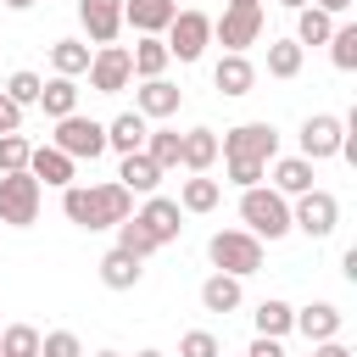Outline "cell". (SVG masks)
Here are the masks:
<instances>
[{
	"label": "cell",
	"instance_id": "6da1fadb",
	"mask_svg": "<svg viewBox=\"0 0 357 357\" xmlns=\"http://www.w3.org/2000/svg\"><path fill=\"white\" fill-rule=\"evenodd\" d=\"M61 218L78 223V229H117L123 218H134V195L117 184V178H100V184H67L61 190Z\"/></svg>",
	"mask_w": 357,
	"mask_h": 357
},
{
	"label": "cell",
	"instance_id": "7a4b0ae2",
	"mask_svg": "<svg viewBox=\"0 0 357 357\" xmlns=\"http://www.w3.org/2000/svg\"><path fill=\"white\" fill-rule=\"evenodd\" d=\"M240 223H245V234L273 245V240L290 234V201L268 184H251V190H240Z\"/></svg>",
	"mask_w": 357,
	"mask_h": 357
},
{
	"label": "cell",
	"instance_id": "3957f363",
	"mask_svg": "<svg viewBox=\"0 0 357 357\" xmlns=\"http://www.w3.org/2000/svg\"><path fill=\"white\" fill-rule=\"evenodd\" d=\"M206 262L212 273H229V279H251L262 268V240L245 234V229H218L206 240Z\"/></svg>",
	"mask_w": 357,
	"mask_h": 357
},
{
	"label": "cell",
	"instance_id": "277c9868",
	"mask_svg": "<svg viewBox=\"0 0 357 357\" xmlns=\"http://www.w3.org/2000/svg\"><path fill=\"white\" fill-rule=\"evenodd\" d=\"M162 45H167V56L173 61H201L206 56V45H212V17L201 11V6H184L173 22H167V33H162Z\"/></svg>",
	"mask_w": 357,
	"mask_h": 357
},
{
	"label": "cell",
	"instance_id": "5b68a950",
	"mask_svg": "<svg viewBox=\"0 0 357 357\" xmlns=\"http://www.w3.org/2000/svg\"><path fill=\"white\" fill-rule=\"evenodd\" d=\"M39 201H45V190L33 173H0V223L6 229H33Z\"/></svg>",
	"mask_w": 357,
	"mask_h": 357
},
{
	"label": "cell",
	"instance_id": "8992f818",
	"mask_svg": "<svg viewBox=\"0 0 357 357\" xmlns=\"http://www.w3.org/2000/svg\"><path fill=\"white\" fill-rule=\"evenodd\" d=\"M218 156L223 162H273L279 156V128L273 123H234L218 139Z\"/></svg>",
	"mask_w": 357,
	"mask_h": 357
},
{
	"label": "cell",
	"instance_id": "52a82bcc",
	"mask_svg": "<svg viewBox=\"0 0 357 357\" xmlns=\"http://www.w3.org/2000/svg\"><path fill=\"white\" fill-rule=\"evenodd\" d=\"M262 22H268L262 6H223V17H212V39H218L229 56H245V50L262 39Z\"/></svg>",
	"mask_w": 357,
	"mask_h": 357
},
{
	"label": "cell",
	"instance_id": "ba28073f",
	"mask_svg": "<svg viewBox=\"0 0 357 357\" xmlns=\"http://www.w3.org/2000/svg\"><path fill=\"white\" fill-rule=\"evenodd\" d=\"M50 145H56L61 156H73V162H95V156H106V123H95V117H84V112H73V117H61V123H56Z\"/></svg>",
	"mask_w": 357,
	"mask_h": 357
},
{
	"label": "cell",
	"instance_id": "9c48e42d",
	"mask_svg": "<svg viewBox=\"0 0 357 357\" xmlns=\"http://www.w3.org/2000/svg\"><path fill=\"white\" fill-rule=\"evenodd\" d=\"M290 229L307 234V240H329V234L340 229V201H335L329 190H307V195H296V201H290Z\"/></svg>",
	"mask_w": 357,
	"mask_h": 357
},
{
	"label": "cell",
	"instance_id": "30bf717a",
	"mask_svg": "<svg viewBox=\"0 0 357 357\" xmlns=\"http://www.w3.org/2000/svg\"><path fill=\"white\" fill-rule=\"evenodd\" d=\"M340 134H346V117H335V112H312V117H301L296 156H307V162L318 167V162L340 156Z\"/></svg>",
	"mask_w": 357,
	"mask_h": 357
},
{
	"label": "cell",
	"instance_id": "8fae6325",
	"mask_svg": "<svg viewBox=\"0 0 357 357\" xmlns=\"http://www.w3.org/2000/svg\"><path fill=\"white\" fill-rule=\"evenodd\" d=\"M89 89L95 95H123L128 84H134V61H128V45H100L95 56H89Z\"/></svg>",
	"mask_w": 357,
	"mask_h": 357
},
{
	"label": "cell",
	"instance_id": "7c38bea8",
	"mask_svg": "<svg viewBox=\"0 0 357 357\" xmlns=\"http://www.w3.org/2000/svg\"><path fill=\"white\" fill-rule=\"evenodd\" d=\"M178 106H184V89H178L173 78H145V84L134 89V112H139L145 123H167V117H178Z\"/></svg>",
	"mask_w": 357,
	"mask_h": 357
},
{
	"label": "cell",
	"instance_id": "4fadbf2b",
	"mask_svg": "<svg viewBox=\"0 0 357 357\" xmlns=\"http://www.w3.org/2000/svg\"><path fill=\"white\" fill-rule=\"evenodd\" d=\"M134 218L145 223V234H151L156 245H173V240L184 234V212H178V201H173V195H162V190H156V195H145V206H139Z\"/></svg>",
	"mask_w": 357,
	"mask_h": 357
},
{
	"label": "cell",
	"instance_id": "5bb4252c",
	"mask_svg": "<svg viewBox=\"0 0 357 357\" xmlns=\"http://www.w3.org/2000/svg\"><path fill=\"white\" fill-rule=\"evenodd\" d=\"M78 28L89 33V45H117L123 33V0H78Z\"/></svg>",
	"mask_w": 357,
	"mask_h": 357
},
{
	"label": "cell",
	"instance_id": "9a60e30c",
	"mask_svg": "<svg viewBox=\"0 0 357 357\" xmlns=\"http://www.w3.org/2000/svg\"><path fill=\"white\" fill-rule=\"evenodd\" d=\"M340 324H346V312H340L335 301H307V307H296V335H301L307 346L340 340Z\"/></svg>",
	"mask_w": 357,
	"mask_h": 357
},
{
	"label": "cell",
	"instance_id": "2e32d148",
	"mask_svg": "<svg viewBox=\"0 0 357 357\" xmlns=\"http://www.w3.org/2000/svg\"><path fill=\"white\" fill-rule=\"evenodd\" d=\"M173 17H178V0H123V28H134L139 39H162Z\"/></svg>",
	"mask_w": 357,
	"mask_h": 357
},
{
	"label": "cell",
	"instance_id": "e0dca14e",
	"mask_svg": "<svg viewBox=\"0 0 357 357\" xmlns=\"http://www.w3.org/2000/svg\"><path fill=\"white\" fill-rule=\"evenodd\" d=\"M28 173L39 178V190L50 184V190H67V184H78V162L73 156H61L56 145H33V156H28Z\"/></svg>",
	"mask_w": 357,
	"mask_h": 357
},
{
	"label": "cell",
	"instance_id": "ac0fdd59",
	"mask_svg": "<svg viewBox=\"0 0 357 357\" xmlns=\"http://www.w3.org/2000/svg\"><path fill=\"white\" fill-rule=\"evenodd\" d=\"M268 190H279L284 201L318 190V184H312V162H307V156H273V162H268Z\"/></svg>",
	"mask_w": 357,
	"mask_h": 357
},
{
	"label": "cell",
	"instance_id": "d6986e66",
	"mask_svg": "<svg viewBox=\"0 0 357 357\" xmlns=\"http://www.w3.org/2000/svg\"><path fill=\"white\" fill-rule=\"evenodd\" d=\"M212 84H218V95H229V100H240V95H251L257 89V67H251V56H218V67H212Z\"/></svg>",
	"mask_w": 357,
	"mask_h": 357
},
{
	"label": "cell",
	"instance_id": "ffe728a7",
	"mask_svg": "<svg viewBox=\"0 0 357 357\" xmlns=\"http://www.w3.org/2000/svg\"><path fill=\"white\" fill-rule=\"evenodd\" d=\"M145 134H151V123H145L139 112H117V117L106 123V151L134 156V151H145Z\"/></svg>",
	"mask_w": 357,
	"mask_h": 357
},
{
	"label": "cell",
	"instance_id": "44dd1931",
	"mask_svg": "<svg viewBox=\"0 0 357 357\" xmlns=\"http://www.w3.org/2000/svg\"><path fill=\"white\" fill-rule=\"evenodd\" d=\"M218 162V134L212 128H184V139H178V167L184 173H206Z\"/></svg>",
	"mask_w": 357,
	"mask_h": 357
},
{
	"label": "cell",
	"instance_id": "7402d4cb",
	"mask_svg": "<svg viewBox=\"0 0 357 357\" xmlns=\"http://www.w3.org/2000/svg\"><path fill=\"white\" fill-rule=\"evenodd\" d=\"M117 184H123L128 195H156V184H162V167H156L145 151H134V156H123V162H117Z\"/></svg>",
	"mask_w": 357,
	"mask_h": 357
},
{
	"label": "cell",
	"instance_id": "603a6c76",
	"mask_svg": "<svg viewBox=\"0 0 357 357\" xmlns=\"http://www.w3.org/2000/svg\"><path fill=\"white\" fill-rule=\"evenodd\" d=\"M218 201H223V184L218 178H206V173H190L184 184H178V212H218Z\"/></svg>",
	"mask_w": 357,
	"mask_h": 357
},
{
	"label": "cell",
	"instance_id": "cb8c5ba5",
	"mask_svg": "<svg viewBox=\"0 0 357 357\" xmlns=\"http://www.w3.org/2000/svg\"><path fill=\"white\" fill-rule=\"evenodd\" d=\"M95 268H100V284H106V290H134V284L145 279V262H134V257H128V251H117V245H112Z\"/></svg>",
	"mask_w": 357,
	"mask_h": 357
},
{
	"label": "cell",
	"instance_id": "d4e9b609",
	"mask_svg": "<svg viewBox=\"0 0 357 357\" xmlns=\"http://www.w3.org/2000/svg\"><path fill=\"white\" fill-rule=\"evenodd\" d=\"M251 324H257V335L284 340V335L296 329V307H290V301H279V296H262V301H257V312H251Z\"/></svg>",
	"mask_w": 357,
	"mask_h": 357
},
{
	"label": "cell",
	"instance_id": "484cf974",
	"mask_svg": "<svg viewBox=\"0 0 357 357\" xmlns=\"http://www.w3.org/2000/svg\"><path fill=\"white\" fill-rule=\"evenodd\" d=\"M89 56L95 50L84 39H56L50 45V78H84L89 73Z\"/></svg>",
	"mask_w": 357,
	"mask_h": 357
},
{
	"label": "cell",
	"instance_id": "4316f807",
	"mask_svg": "<svg viewBox=\"0 0 357 357\" xmlns=\"http://www.w3.org/2000/svg\"><path fill=\"white\" fill-rule=\"evenodd\" d=\"M39 112H45L50 123L73 117V112H78V78H45V89H39Z\"/></svg>",
	"mask_w": 357,
	"mask_h": 357
},
{
	"label": "cell",
	"instance_id": "83f0119b",
	"mask_svg": "<svg viewBox=\"0 0 357 357\" xmlns=\"http://www.w3.org/2000/svg\"><path fill=\"white\" fill-rule=\"evenodd\" d=\"M240 301H245L240 279H229V273H206L201 279V307L206 312H240Z\"/></svg>",
	"mask_w": 357,
	"mask_h": 357
},
{
	"label": "cell",
	"instance_id": "f1b7e54d",
	"mask_svg": "<svg viewBox=\"0 0 357 357\" xmlns=\"http://www.w3.org/2000/svg\"><path fill=\"white\" fill-rule=\"evenodd\" d=\"M128 61H134V78L145 84V78H167V45L162 39H134V50H128Z\"/></svg>",
	"mask_w": 357,
	"mask_h": 357
},
{
	"label": "cell",
	"instance_id": "f546056e",
	"mask_svg": "<svg viewBox=\"0 0 357 357\" xmlns=\"http://www.w3.org/2000/svg\"><path fill=\"white\" fill-rule=\"evenodd\" d=\"M329 33H335V17L329 11H318V6H301L296 11V45L307 50V45H329Z\"/></svg>",
	"mask_w": 357,
	"mask_h": 357
},
{
	"label": "cell",
	"instance_id": "4dcf8cb0",
	"mask_svg": "<svg viewBox=\"0 0 357 357\" xmlns=\"http://www.w3.org/2000/svg\"><path fill=\"white\" fill-rule=\"evenodd\" d=\"M307 61V50L296 39H268V78H296Z\"/></svg>",
	"mask_w": 357,
	"mask_h": 357
},
{
	"label": "cell",
	"instance_id": "1f68e13d",
	"mask_svg": "<svg viewBox=\"0 0 357 357\" xmlns=\"http://www.w3.org/2000/svg\"><path fill=\"white\" fill-rule=\"evenodd\" d=\"M39 89H45V78H39L33 67H17V73L0 84V95H6L11 106H22V112H28V106H39Z\"/></svg>",
	"mask_w": 357,
	"mask_h": 357
},
{
	"label": "cell",
	"instance_id": "d6a6232c",
	"mask_svg": "<svg viewBox=\"0 0 357 357\" xmlns=\"http://www.w3.org/2000/svg\"><path fill=\"white\" fill-rule=\"evenodd\" d=\"M178 139H184L178 128H151V134H145V156H151L162 173H173V167H178Z\"/></svg>",
	"mask_w": 357,
	"mask_h": 357
},
{
	"label": "cell",
	"instance_id": "836d02e7",
	"mask_svg": "<svg viewBox=\"0 0 357 357\" xmlns=\"http://www.w3.org/2000/svg\"><path fill=\"white\" fill-rule=\"evenodd\" d=\"M117 251H128L134 262H145V257H156L162 245L145 234V223H139V218H123V223H117Z\"/></svg>",
	"mask_w": 357,
	"mask_h": 357
},
{
	"label": "cell",
	"instance_id": "e575fe53",
	"mask_svg": "<svg viewBox=\"0 0 357 357\" xmlns=\"http://www.w3.org/2000/svg\"><path fill=\"white\" fill-rule=\"evenodd\" d=\"M329 61H335L340 73H357V22H335V33H329Z\"/></svg>",
	"mask_w": 357,
	"mask_h": 357
},
{
	"label": "cell",
	"instance_id": "d590c367",
	"mask_svg": "<svg viewBox=\"0 0 357 357\" xmlns=\"http://www.w3.org/2000/svg\"><path fill=\"white\" fill-rule=\"evenodd\" d=\"M0 357H39V329L33 324H6L0 329Z\"/></svg>",
	"mask_w": 357,
	"mask_h": 357
},
{
	"label": "cell",
	"instance_id": "8d00e7d4",
	"mask_svg": "<svg viewBox=\"0 0 357 357\" xmlns=\"http://www.w3.org/2000/svg\"><path fill=\"white\" fill-rule=\"evenodd\" d=\"M33 139L28 134H0V173H28Z\"/></svg>",
	"mask_w": 357,
	"mask_h": 357
},
{
	"label": "cell",
	"instance_id": "74e56055",
	"mask_svg": "<svg viewBox=\"0 0 357 357\" xmlns=\"http://www.w3.org/2000/svg\"><path fill=\"white\" fill-rule=\"evenodd\" d=\"M39 357H84V340L73 329H45L39 335Z\"/></svg>",
	"mask_w": 357,
	"mask_h": 357
},
{
	"label": "cell",
	"instance_id": "f35d334b",
	"mask_svg": "<svg viewBox=\"0 0 357 357\" xmlns=\"http://www.w3.org/2000/svg\"><path fill=\"white\" fill-rule=\"evenodd\" d=\"M223 178L234 190H251V184H268V162H223Z\"/></svg>",
	"mask_w": 357,
	"mask_h": 357
},
{
	"label": "cell",
	"instance_id": "ab89813d",
	"mask_svg": "<svg viewBox=\"0 0 357 357\" xmlns=\"http://www.w3.org/2000/svg\"><path fill=\"white\" fill-rule=\"evenodd\" d=\"M178 357H223V346L212 329H190V335H178Z\"/></svg>",
	"mask_w": 357,
	"mask_h": 357
},
{
	"label": "cell",
	"instance_id": "60d3db41",
	"mask_svg": "<svg viewBox=\"0 0 357 357\" xmlns=\"http://www.w3.org/2000/svg\"><path fill=\"white\" fill-rule=\"evenodd\" d=\"M245 357H290V351H284V340H268V335H251V346H245Z\"/></svg>",
	"mask_w": 357,
	"mask_h": 357
},
{
	"label": "cell",
	"instance_id": "b9f144b4",
	"mask_svg": "<svg viewBox=\"0 0 357 357\" xmlns=\"http://www.w3.org/2000/svg\"><path fill=\"white\" fill-rule=\"evenodd\" d=\"M22 117H28V112H22V106H11V100L0 95V134H22Z\"/></svg>",
	"mask_w": 357,
	"mask_h": 357
},
{
	"label": "cell",
	"instance_id": "7bdbcfd3",
	"mask_svg": "<svg viewBox=\"0 0 357 357\" xmlns=\"http://www.w3.org/2000/svg\"><path fill=\"white\" fill-rule=\"evenodd\" d=\"M312 6H318V11H329V17H335V22H340V17H346V11H351V6H357V0H312Z\"/></svg>",
	"mask_w": 357,
	"mask_h": 357
},
{
	"label": "cell",
	"instance_id": "ee69618b",
	"mask_svg": "<svg viewBox=\"0 0 357 357\" xmlns=\"http://www.w3.org/2000/svg\"><path fill=\"white\" fill-rule=\"evenodd\" d=\"M312 351H318V357H351L346 340H324V346H312Z\"/></svg>",
	"mask_w": 357,
	"mask_h": 357
},
{
	"label": "cell",
	"instance_id": "f6af8a7d",
	"mask_svg": "<svg viewBox=\"0 0 357 357\" xmlns=\"http://www.w3.org/2000/svg\"><path fill=\"white\" fill-rule=\"evenodd\" d=\"M28 6H39V0H6V11H28Z\"/></svg>",
	"mask_w": 357,
	"mask_h": 357
},
{
	"label": "cell",
	"instance_id": "bcb514c9",
	"mask_svg": "<svg viewBox=\"0 0 357 357\" xmlns=\"http://www.w3.org/2000/svg\"><path fill=\"white\" fill-rule=\"evenodd\" d=\"M273 6H284V11H301V6H312V0H273Z\"/></svg>",
	"mask_w": 357,
	"mask_h": 357
},
{
	"label": "cell",
	"instance_id": "7dc6e473",
	"mask_svg": "<svg viewBox=\"0 0 357 357\" xmlns=\"http://www.w3.org/2000/svg\"><path fill=\"white\" fill-rule=\"evenodd\" d=\"M223 6H262V0H223Z\"/></svg>",
	"mask_w": 357,
	"mask_h": 357
},
{
	"label": "cell",
	"instance_id": "c3c4849f",
	"mask_svg": "<svg viewBox=\"0 0 357 357\" xmlns=\"http://www.w3.org/2000/svg\"><path fill=\"white\" fill-rule=\"evenodd\" d=\"M134 357H167V351H134Z\"/></svg>",
	"mask_w": 357,
	"mask_h": 357
},
{
	"label": "cell",
	"instance_id": "681fc988",
	"mask_svg": "<svg viewBox=\"0 0 357 357\" xmlns=\"http://www.w3.org/2000/svg\"><path fill=\"white\" fill-rule=\"evenodd\" d=\"M89 357H123V351H89Z\"/></svg>",
	"mask_w": 357,
	"mask_h": 357
},
{
	"label": "cell",
	"instance_id": "f907efd6",
	"mask_svg": "<svg viewBox=\"0 0 357 357\" xmlns=\"http://www.w3.org/2000/svg\"><path fill=\"white\" fill-rule=\"evenodd\" d=\"M301 357H318V351H301Z\"/></svg>",
	"mask_w": 357,
	"mask_h": 357
},
{
	"label": "cell",
	"instance_id": "816d5d0a",
	"mask_svg": "<svg viewBox=\"0 0 357 357\" xmlns=\"http://www.w3.org/2000/svg\"><path fill=\"white\" fill-rule=\"evenodd\" d=\"M0 329H6V324H0Z\"/></svg>",
	"mask_w": 357,
	"mask_h": 357
}]
</instances>
